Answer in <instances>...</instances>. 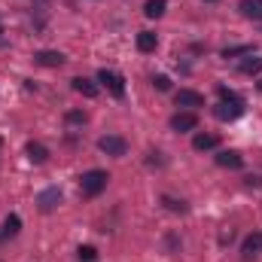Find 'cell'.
I'll return each instance as SVG.
<instances>
[{"label":"cell","instance_id":"1","mask_svg":"<svg viewBox=\"0 0 262 262\" xmlns=\"http://www.w3.org/2000/svg\"><path fill=\"white\" fill-rule=\"evenodd\" d=\"M107 180H110V174L95 168V171H85V174L79 177V189H82V195H85V198H95L98 192H104Z\"/></svg>","mask_w":262,"mask_h":262},{"label":"cell","instance_id":"2","mask_svg":"<svg viewBox=\"0 0 262 262\" xmlns=\"http://www.w3.org/2000/svg\"><path fill=\"white\" fill-rule=\"evenodd\" d=\"M98 149L107 152V156H125L128 143H125V137H119V134H104V137L98 140Z\"/></svg>","mask_w":262,"mask_h":262},{"label":"cell","instance_id":"3","mask_svg":"<svg viewBox=\"0 0 262 262\" xmlns=\"http://www.w3.org/2000/svg\"><path fill=\"white\" fill-rule=\"evenodd\" d=\"M98 79H101V82H104V85H107L116 98H122V95H125V79H122L116 70H107V67H104V70L98 73Z\"/></svg>","mask_w":262,"mask_h":262},{"label":"cell","instance_id":"4","mask_svg":"<svg viewBox=\"0 0 262 262\" xmlns=\"http://www.w3.org/2000/svg\"><path fill=\"white\" fill-rule=\"evenodd\" d=\"M241 113H244L241 101H223L220 107H213V116H216L220 122H232V119H238Z\"/></svg>","mask_w":262,"mask_h":262},{"label":"cell","instance_id":"5","mask_svg":"<svg viewBox=\"0 0 262 262\" xmlns=\"http://www.w3.org/2000/svg\"><path fill=\"white\" fill-rule=\"evenodd\" d=\"M174 101H177V107H204V95H198L192 89H180L174 95Z\"/></svg>","mask_w":262,"mask_h":262},{"label":"cell","instance_id":"6","mask_svg":"<svg viewBox=\"0 0 262 262\" xmlns=\"http://www.w3.org/2000/svg\"><path fill=\"white\" fill-rule=\"evenodd\" d=\"M216 165H220V168H229V171H238V168L244 165V156L235 152V149H223V152L216 156Z\"/></svg>","mask_w":262,"mask_h":262},{"label":"cell","instance_id":"7","mask_svg":"<svg viewBox=\"0 0 262 262\" xmlns=\"http://www.w3.org/2000/svg\"><path fill=\"white\" fill-rule=\"evenodd\" d=\"M37 204H40V210H55V207L61 204V189H58V186L43 189V192H40V198H37Z\"/></svg>","mask_w":262,"mask_h":262},{"label":"cell","instance_id":"8","mask_svg":"<svg viewBox=\"0 0 262 262\" xmlns=\"http://www.w3.org/2000/svg\"><path fill=\"white\" fill-rule=\"evenodd\" d=\"M195 125H198L195 113H174V116H171V128L174 131H192Z\"/></svg>","mask_w":262,"mask_h":262},{"label":"cell","instance_id":"9","mask_svg":"<svg viewBox=\"0 0 262 262\" xmlns=\"http://www.w3.org/2000/svg\"><path fill=\"white\" fill-rule=\"evenodd\" d=\"M34 58H37V64H43V67H61L64 64V55L55 52V49H43V52H37Z\"/></svg>","mask_w":262,"mask_h":262},{"label":"cell","instance_id":"10","mask_svg":"<svg viewBox=\"0 0 262 262\" xmlns=\"http://www.w3.org/2000/svg\"><path fill=\"white\" fill-rule=\"evenodd\" d=\"M73 92L82 95V98H98V85L92 79H85V76H76L73 79Z\"/></svg>","mask_w":262,"mask_h":262},{"label":"cell","instance_id":"11","mask_svg":"<svg viewBox=\"0 0 262 262\" xmlns=\"http://www.w3.org/2000/svg\"><path fill=\"white\" fill-rule=\"evenodd\" d=\"M25 152H28V159H31L34 165H43V162L49 159V149H46L43 143H37V140H31V143L25 146Z\"/></svg>","mask_w":262,"mask_h":262},{"label":"cell","instance_id":"12","mask_svg":"<svg viewBox=\"0 0 262 262\" xmlns=\"http://www.w3.org/2000/svg\"><path fill=\"white\" fill-rule=\"evenodd\" d=\"M241 253H244L247 259H250V256H256V253H262V232H253V235H247V238H244Z\"/></svg>","mask_w":262,"mask_h":262},{"label":"cell","instance_id":"13","mask_svg":"<svg viewBox=\"0 0 262 262\" xmlns=\"http://www.w3.org/2000/svg\"><path fill=\"white\" fill-rule=\"evenodd\" d=\"M241 12H244L247 18L262 21V0H241Z\"/></svg>","mask_w":262,"mask_h":262},{"label":"cell","instance_id":"14","mask_svg":"<svg viewBox=\"0 0 262 262\" xmlns=\"http://www.w3.org/2000/svg\"><path fill=\"white\" fill-rule=\"evenodd\" d=\"M220 140H216V134H195L192 137V146H195L198 152H204V149H213Z\"/></svg>","mask_w":262,"mask_h":262},{"label":"cell","instance_id":"15","mask_svg":"<svg viewBox=\"0 0 262 262\" xmlns=\"http://www.w3.org/2000/svg\"><path fill=\"white\" fill-rule=\"evenodd\" d=\"M156 43H159L156 34H149V31H140L137 34V49L140 52H156Z\"/></svg>","mask_w":262,"mask_h":262},{"label":"cell","instance_id":"16","mask_svg":"<svg viewBox=\"0 0 262 262\" xmlns=\"http://www.w3.org/2000/svg\"><path fill=\"white\" fill-rule=\"evenodd\" d=\"M143 12H146V18H159V15L165 12V0H146Z\"/></svg>","mask_w":262,"mask_h":262},{"label":"cell","instance_id":"17","mask_svg":"<svg viewBox=\"0 0 262 262\" xmlns=\"http://www.w3.org/2000/svg\"><path fill=\"white\" fill-rule=\"evenodd\" d=\"M64 119H67V125H85V122H89V116H85L82 110H67Z\"/></svg>","mask_w":262,"mask_h":262},{"label":"cell","instance_id":"18","mask_svg":"<svg viewBox=\"0 0 262 262\" xmlns=\"http://www.w3.org/2000/svg\"><path fill=\"white\" fill-rule=\"evenodd\" d=\"M18 226H21V220H18L15 213H9V216H6V223H3V235H15V232H18Z\"/></svg>","mask_w":262,"mask_h":262},{"label":"cell","instance_id":"19","mask_svg":"<svg viewBox=\"0 0 262 262\" xmlns=\"http://www.w3.org/2000/svg\"><path fill=\"white\" fill-rule=\"evenodd\" d=\"M262 70V58H247L241 61V73H259Z\"/></svg>","mask_w":262,"mask_h":262},{"label":"cell","instance_id":"20","mask_svg":"<svg viewBox=\"0 0 262 262\" xmlns=\"http://www.w3.org/2000/svg\"><path fill=\"white\" fill-rule=\"evenodd\" d=\"M162 201L168 204V210H174V213H186V201H177V198H171V195H165Z\"/></svg>","mask_w":262,"mask_h":262},{"label":"cell","instance_id":"21","mask_svg":"<svg viewBox=\"0 0 262 262\" xmlns=\"http://www.w3.org/2000/svg\"><path fill=\"white\" fill-rule=\"evenodd\" d=\"M253 49L250 46H232V49H223V58H235V55H250Z\"/></svg>","mask_w":262,"mask_h":262},{"label":"cell","instance_id":"22","mask_svg":"<svg viewBox=\"0 0 262 262\" xmlns=\"http://www.w3.org/2000/svg\"><path fill=\"white\" fill-rule=\"evenodd\" d=\"M76 253H79V259H82V262H95V259H98V250H95V247H89V244H85V247H79Z\"/></svg>","mask_w":262,"mask_h":262},{"label":"cell","instance_id":"23","mask_svg":"<svg viewBox=\"0 0 262 262\" xmlns=\"http://www.w3.org/2000/svg\"><path fill=\"white\" fill-rule=\"evenodd\" d=\"M152 85H156L159 92H168V89H171V79H168L165 73H159V76H152Z\"/></svg>","mask_w":262,"mask_h":262},{"label":"cell","instance_id":"24","mask_svg":"<svg viewBox=\"0 0 262 262\" xmlns=\"http://www.w3.org/2000/svg\"><path fill=\"white\" fill-rule=\"evenodd\" d=\"M220 98H223V101H241V98H238L232 89H226V85H220Z\"/></svg>","mask_w":262,"mask_h":262},{"label":"cell","instance_id":"25","mask_svg":"<svg viewBox=\"0 0 262 262\" xmlns=\"http://www.w3.org/2000/svg\"><path fill=\"white\" fill-rule=\"evenodd\" d=\"M247 186H262V177H247Z\"/></svg>","mask_w":262,"mask_h":262},{"label":"cell","instance_id":"26","mask_svg":"<svg viewBox=\"0 0 262 262\" xmlns=\"http://www.w3.org/2000/svg\"><path fill=\"white\" fill-rule=\"evenodd\" d=\"M0 146H3V137H0Z\"/></svg>","mask_w":262,"mask_h":262},{"label":"cell","instance_id":"27","mask_svg":"<svg viewBox=\"0 0 262 262\" xmlns=\"http://www.w3.org/2000/svg\"><path fill=\"white\" fill-rule=\"evenodd\" d=\"M259 89H262V82H259Z\"/></svg>","mask_w":262,"mask_h":262},{"label":"cell","instance_id":"28","mask_svg":"<svg viewBox=\"0 0 262 262\" xmlns=\"http://www.w3.org/2000/svg\"><path fill=\"white\" fill-rule=\"evenodd\" d=\"M210 3H213V0H210Z\"/></svg>","mask_w":262,"mask_h":262}]
</instances>
